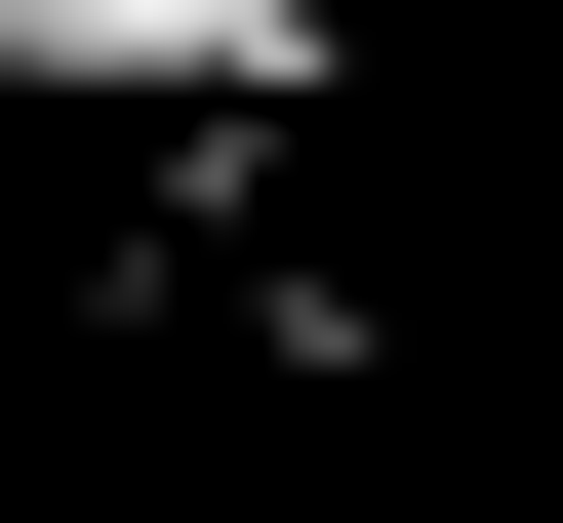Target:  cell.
Returning <instances> with one entry per match:
<instances>
[{
	"label": "cell",
	"instance_id": "1",
	"mask_svg": "<svg viewBox=\"0 0 563 523\" xmlns=\"http://www.w3.org/2000/svg\"><path fill=\"white\" fill-rule=\"evenodd\" d=\"M41 121H322V0H0Z\"/></svg>",
	"mask_w": 563,
	"mask_h": 523
}]
</instances>
